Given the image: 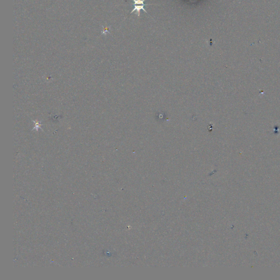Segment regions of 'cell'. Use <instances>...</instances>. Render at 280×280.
Here are the masks:
<instances>
[{
	"instance_id": "obj_2",
	"label": "cell",
	"mask_w": 280,
	"mask_h": 280,
	"mask_svg": "<svg viewBox=\"0 0 280 280\" xmlns=\"http://www.w3.org/2000/svg\"><path fill=\"white\" fill-rule=\"evenodd\" d=\"M106 32H109V31H108V28H105L103 30V34L106 35Z\"/></svg>"
},
{
	"instance_id": "obj_1",
	"label": "cell",
	"mask_w": 280,
	"mask_h": 280,
	"mask_svg": "<svg viewBox=\"0 0 280 280\" xmlns=\"http://www.w3.org/2000/svg\"><path fill=\"white\" fill-rule=\"evenodd\" d=\"M134 6V8L132 10V11L131 12V14L133 13L135 11H136V14L138 17L140 16V11L141 10H143L144 12H146L147 13H148V12H147V11L145 10V9L144 8V6L145 5V4L144 5H139V4H134L133 5Z\"/></svg>"
}]
</instances>
